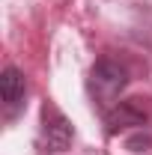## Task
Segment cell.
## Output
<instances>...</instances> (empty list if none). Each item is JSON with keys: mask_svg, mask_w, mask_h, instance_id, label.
I'll list each match as a JSON object with an SVG mask.
<instances>
[{"mask_svg": "<svg viewBox=\"0 0 152 155\" xmlns=\"http://www.w3.org/2000/svg\"><path fill=\"white\" fill-rule=\"evenodd\" d=\"M125 87H128V72L116 60H98L90 69V96L98 107H104V114L114 104H119L116 98Z\"/></svg>", "mask_w": 152, "mask_h": 155, "instance_id": "1", "label": "cell"}, {"mask_svg": "<svg viewBox=\"0 0 152 155\" xmlns=\"http://www.w3.org/2000/svg\"><path fill=\"white\" fill-rule=\"evenodd\" d=\"M75 140V128L66 116L54 110V107H45L42 114V128H39V149L45 155H60L66 152Z\"/></svg>", "mask_w": 152, "mask_h": 155, "instance_id": "2", "label": "cell"}, {"mask_svg": "<svg viewBox=\"0 0 152 155\" xmlns=\"http://www.w3.org/2000/svg\"><path fill=\"white\" fill-rule=\"evenodd\" d=\"M0 98H3V107L6 114H18L24 107V98H27V81H24V72L18 66H6L3 75H0Z\"/></svg>", "mask_w": 152, "mask_h": 155, "instance_id": "3", "label": "cell"}, {"mask_svg": "<svg viewBox=\"0 0 152 155\" xmlns=\"http://www.w3.org/2000/svg\"><path fill=\"white\" fill-rule=\"evenodd\" d=\"M104 122H107V131L116 134V131H125V128H140L146 122V114L134 101H119L104 114Z\"/></svg>", "mask_w": 152, "mask_h": 155, "instance_id": "4", "label": "cell"}]
</instances>
